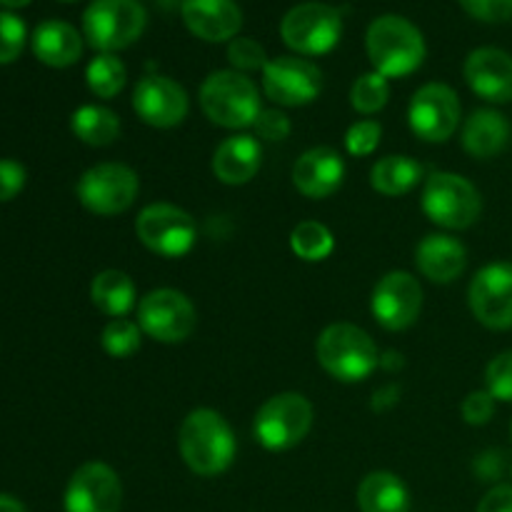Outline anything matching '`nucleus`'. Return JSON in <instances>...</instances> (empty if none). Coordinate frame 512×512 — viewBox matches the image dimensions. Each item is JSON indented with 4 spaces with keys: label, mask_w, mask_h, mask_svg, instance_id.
<instances>
[{
    "label": "nucleus",
    "mask_w": 512,
    "mask_h": 512,
    "mask_svg": "<svg viewBox=\"0 0 512 512\" xmlns=\"http://www.w3.org/2000/svg\"><path fill=\"white\" fill-rule=\"evenodd\" d=\"M423 178V165L410 155H385L370 168V185L385 198H400L410 193Z\"/></svg>",
    "instance_id": "obj_27"
},
{
    "label": "nucleus",
    "mask_w": 512,
    "mask_h": 512,
    "mask_svg": "<svg viewBox=\"0 0 512 512\" xmlns=\"http://www.w3.org/2000/svg\"><path fill=\"white\" fill-rule=\"evenodd\" d=\"M475 512H512V485H495V488H490Z\"/></svg>",
    "instance_id": "obj_41"
},
{
    "label": "nucleus",
    "mask_w": 512,
    "mask_h": 512,
    "mask_svg": "<svg viewBox=\"0 0 512 512\" xmlns=\"http://www.w3.org/2000/svg\"><path fill=\"white\" fill-rule=\"evenodd\" d=\"M475 320L490 330L512 328V265L490 263L475 273L468 288Z\"/></svg>",
    "instance_id": "obj_15"
},
{
    "label": "nucleus",
    "mask_w": 512,
    "mask_h": 512,
    "mask_svg": "<svg viewBox=\"0 0 512 512\" xmlns=\"http://www.w3.org/2000/svg\"><path fill=\"white\" fill-rule=\"evenodd\" d=\"M63 3H73V0H63Z\"/></svg>",
    "instance_id": "obj_44"
},
{
    "label": "nucleus",
    "mask_w": 512,
    "mask_h": 512,
    "mask_svg": "<svg viewBox=\"0 0 512 512\" xmlns=\"http://www.w3.org/2000/svg\"><path fill=\"white\" fill-rule=\"evenodd\" d=\"M140 343H143V330L128 318H113L100 333V345L110 358H130L138 353Z\"/></svg>",
    "instance_id": "obj_31"
},
{
    "label": "nucleus",
    "mask_w": 512,
    "mask_h": 512,
    "mask_svg": "<svg viewBox=\"0 0 512 512\" xmlns=\"http://www.w3.org/2000/svg\"><path fill=\"white\" fill-rule=\"evenodd\" d=\"M280 35L298 55H325L340 43L343 18L333 5L300 3L285 13Z\"/></svg>",
    "instance_id": "obj_10"
},
{
    "label": "nucleus",
    "mask_w": 512,
    "mask_h": 512,
    "mask_svg": "<svg viewBox=\"0 0 512 512\" xmlns=\"http://www.w3.org/2000/svg\"><path fill=\"white\" fill-rule=\"evenodd\" d=\"M138 325L148 338L175 345L193 335L195 325H198V313L185 293L173 288H158L150 290L138 303Z\"/></svg>",
    "instance_id": "obj_11"
},
{
    "label": "nucleus",
    "mask_w": 512,
    "mask_h": 512,
    "mask_svg": "<svg viewBox=\"0 0 512 512\" xmlns=\"http://www.w3.org/2000/svg\"><path fill=\"white\" fill-rule=\"evenodd\" d=\"M323 88L318 65L295 55H280L263 68V90L273 103L283 108H300L313 103Z\"/></svg>",
    "instance_id": "obj_13"
},
{
    "label": "nucleus",
    "mask_w": 512,
    "mask_h": 512,
    "mask_svg": "<svg viewBox=\"0 0 512 512\" xmlns=\"http://www.w3.org/2000/svg\"><path fill=\"white\" fill-rule=\"evenodd\" d=\"M65 512H120L123 485L110 465L85 463L70 478L63 498Z\"/></svg>",
    "instance_id": "obj_16"
},
{
    "label": "nucleus",
    "mask_w": 512,
    "mask_h": 512,
    "mask_svg": "<svg viewBox=\"0 0 512 512\" xmlns=\"http://www.w3.org/2000/svg\"><path fill=\"white\" fill-rule=\"evenodd\" d=\"M410 130L425 143H445L460 123V98L450 85L428 83L415 90L408 105Z\"/></svg>",
    "instance_id": "obj_12"
},
{
    "label": "nucleus",
    "mask_w": 512,
    "mask_h": 512,
    "mask_svg": "<svg viewBox=\"0 0 512 512\" xmlns=\"http://www.w3.org/2000/svg\"><path fill=\"white\" fill-rule=\"evenodd\" d=\"M228 60L238 73L263 70L268 65V53L253 38H233L228 45Z\"/></svg>",
    "instance_id": "obj_35"
},
{
    "label": "nucleus",
    "mask_w": 512,
    "mask_h": 512,
    "mask_svg": "<svg viewBox=\"0 0 512 512\" xmlns=\"http://www.w3.org/2000/svg\"><path fill=\"white\" fill-rule=\"evenodd\" d=\"M200 108L213 125L243 130L260 115V95L253 80L238 70H215L200 85Z\"/></svg>",
    "instance_id": "obj_4"
},
{
    "label": "nucleus",
    "mask_w": 512,
    "mask_h": 512,
    "mask_svg": "<svg viewBox=\"0 0 512 512\" xmlns=\"http://www.w3.org/2000/svg\"><path fill=\"white\" fill-rule=\"evenodd\" d=\"M370 310L385 330H393V333L408 330L423 310V288H420L418 278L405 270H393V273L383 275L373 288Z\"/></svg>",
    "instance_id": "obj_14"
},
{
    "label": "nucleus",
    "mask_w": 512,
    "mask_h": 512,
    "mask_svg": "<svg viewBox=\"0 0 512 512\" xmlns=\"http://www.w3.org/2000/svg\"><path fill=\"white\" fill-rule=\"evenodd\" d=\"M25 168L15 160H0V203L13 200L25 188Z\"/></svg>",
    "instance_id": "obj_40"
},
{
    "label": "nucleus",
    "mask_w": 512,
    "mask_h": 512,
    "mask_svg": "<svg viewBox=\"0 0 512 512\" xmlns=\"http://www.w3.org/2000/svg\"><path fill=\"white\" fill-rule=\"evenodd\" d=\"M343 180L345 160L340 158L338 150L325 145L305 150L293 165V185L310 200L330 198L343 185Z\"/></svg>",
    "instance_id": "obj_19"
},
{
    "label": "nucleus",
    "mask_w": 512,
    "mask_h": 512,
    "mask_svg": "<svg viewBox=\"0 0 512 512\" xmlns=\"http://www.w3.org/2000/svg\"><path fill=\"white\" fill-rule=\"evenodd\" d=\"M35 58L50 68H68L83 55V35L65 20H45L30 38Z\"/></svg>",
    "instance_id": "obj_23"
},
{
    "label": "nucleus",
    "mask_w": 512,
    "mask_h": 512,
    "mask_svg": "<svg viewBox=\"0 0 512 512\" xmlns=\"http://www.w3.org/2000/svg\"><path fill=\"white\" fill-rule=\"evenodd\" d=\"M90 300L110 320L125 318L135 308V283L123 270L108 268L90 283Z\"/></svg>",
    "instance_id": "obj_26"
},
{
    "label": "nucleus",
    "mask_w": 512,
    "mask_h": 512,
    "mask_svg": "<svg viewBox=\"0 0 512 512\" xmlns=\"http://www.w3.org/2000/svg\"><path fill=\"white\" fill-rule=\"evenodd\" d=\"M465 80L488 103L512 100V55L500 48H478L465 60Z\"/></svg>",
    "instance_id": "obj_18"
},
{
    "label": "nucleus",
    "mask_w": 512,
    "mask_h": 512,
    "mask_svg": "<svg viewBox=\"0 0 512 512\" xmlns=\"http://www.w3.org/2000/svg\"><path fill=\"white\" fill-rule=\"evenodd\" d=\"M178 448L185 465L200 478L225 473L235 460V435L228 420L210 408H195L183 418Z\"/></svg>",
    "instance_id": "obj_1"
},
{
    "label": "nucleus",
    "mask_w": 512,
    "mask_h": 512,
    "mask_svg": "<svg viewBox=\"0 0 512 512\" xmlns=\"http://www.w3.org/2000/svg\"><path fill=\"white\" fill-rule=\"evenodd\" d=\"M260 163H263V148L253 135H230L215 148L213 175L225 185H245L258 175Z\"/></svg>",
    "instance_id": "obj_22"
},
{
    "label": "nucleus",
    "mask_w": 512,
    "mask_h": 512,
    "mask_svg": "<svg viewBox=\"0 0 512 512\" xmlns=\"http://www.w3.org/2000/svg\"><path fill=\"white\" fill-rule=\"evenodd\" d=\"M318 363L340 383H360L378 368L380 355L375 340L353 323H333L315 343Z\"/></svg>",
    "instance_id": "obj_3"
},
{
    "label": "nucleus",
    "mask_w": 512,
    "mask_h": 512,
    "mask_svg": "<svg viewBox=\"0 0 512 512\" xmlns=\"http://www.w3.org/2000/svg\"><path fill=\"white\" fill-rule=\"evenodd\" d=\"M255 133L260 135L263 140H285L290 135V118L278 108H268V110H260L258 120H255Z\"/></svg>",
    "instance_id": "obj_39"
},
{
    "label": "nucleus",
    "mask_w": 512,
    "mask_h": 512,
    "mask_svg": "<svg viewBox=\"0 0 512 512\" xmlns=\"http://www.w3.org/2000/svg\"><path fill=\"white\" fill-rule=\"evenodd\" d=\"M313 428V405L300 393H278L255 413V438L265 450L283 453L303 443Z\"/></svg>",
    "instance_id": "obj_6"
},
{
    "label": "nucleus",
    "mask_w": 512,
    "mask_h": 512,
    "mask_svg": "<svg viewBox=\"0 0 512 512\" xmlns=\"http://www.w3.org/2000/svg\"><path fill=\"white\" fill-rule=\"evenodd\" d=\"M360 512H410V490L388 470L365 475L358 485Z\"/></svg>",
    "instance_id": "obj_25"
},
{
    "label": "nucleus",
    "mask_w": 512,
    "mask_h": 512,
    "mask_svg": "<svg viewBox=\"0 0 512 512\" xmlns=\"http://www.w3.org/2000/svg\"><path fill=\"white\" fill-rule=\"evenodd\" d=\"M135 233L150 253L163 258H183L198 238L193 215L173 203L145 205L135 218Z\"/></svg>",
    "instance_id": "obj_9"
},
{
    "label": "nucleus",
    "mask_w": 512,
    "mask_h": 512,
    "mask_svg": "<svg viewBox=\"0 0 512 512\" xmlns=\"http://www.w3.org/2000/svg\"><path fill=\"white\" fill-rule=\"evenodd\" d=\"M465 13L483 23H505L512 18V0H458Z\"/></svg>",
    "instance_id": "obj_38"
},
{
    "label": "nucleus",
    "mask_w": 512,
    "mask_h": 512,
    "mask_svg": "<svg viewBox=\"0 0 512 512\" xmlns=\"http://www.w3.org/2000/svg\"><path fill=\"white\" fill-rule=\"evenodd\" d=\"M148 13L138 0H93L83 13V33L100 53L125 50L143 35Z\"/></svg>",
    "instance_id": "obj_5"
},
{
    "label": "nucleus",
    "mask_w": 512,
    "mask_h": 512,
    "mask_svg": "<svg viewBox=\"0 0 512 512\" xmlns=\"http://www.w3.org/2000/svg\"><path fill=\"white\" fill-rule=\"evenodd\" d=\"M85 80H88L90 93L110 100L125 88V83H128V70H125V63L118 55L100 53L90 60L88 70H85Z\"/></svg>",
    "instance_id": "obj_30"
},
{
    "label": "nucleus",
    "mask_w": 512,
    "mask_h": 512,
    "mask_svg": "<svg viewBox=\"0 0 512 512\" xmlns=\"http://www.w3.org/2000/svg\"><path fill=\"white\" fill-rule=\"evenodd\" d=\"M365 48L375 73L385 78H405L425 60V38L403 15H380L370 23Z\"/></svg>",
    "instance_id": "obj_2"
},
{
    "label": "nucleus",
    "mask_w": 512,
    "mask_h": 512,
    "mask_svg": "<svg viewBox=\"0 0 512 512\" xmlns=\"http://www.w3.org/2000/svg\"><path fill=\"white\" fill-rule=\"evenodd\" d=\"M423 210L430 223L445 230H465L478 223L483 200L478 188L458 173L430 175L423 188Z\"/></svg>",
    "instance_id": "obj_7"
},
{
    "label": "nucleus",
    "mask_w": 512,
    "mask_h": 512,
    "mask_svg": "<svg viewBox=\"0 0 512 512\" xmlns=\"http://www.w3.org/2000/svg\"><path fill=\"white\" fill-rule=\"evenodd\" d=\"M415 265L430 283L448 285L468 268V250L453 235L430 233L415 248Z\"/></svg>",
    "instance_id": "obj_21"
},
{
    "label": "nucleus",
    "mask_w": 512,
    "mask_h": 512,
    "mask_svg": "<svg viewBox=\"0 0 512 512\" xmlns=\"http://www.w3.org/2000/svg\"><path fill=\"white\" fill-rule=\"evenodd\" d=\"M30 0H0V5L3 8H23V5H28Z\"/></svg>",
    "instance_id": "obj_43"
},
{
    "label": "nucleus",
    "mask_w": 512,
    "mask_h": 512,
    "mask_svg": "<svg viewBox=\"0 0 512 512\" xmlns=\"http://www.w3.org/2000/svg\"><path fill=\"white\" fill-rule=\"evenodd\" d=\"M70 130L80 143L105 148L118 140L120 120L113 110L103 108V105H80L70 118Z\"/></svg>",
    "instance_id": "obj_28"
},
{
    "label": "nucleus",
    "mask_w": 512,
    "mask_h": 512,
    "mask_svg": "<svg viewBox=\"0 0 512 512\" xmlns=\"http://www.w3.org/2000/svg\"><path fill=\"white\" fill-rule=\"evenodd\" d=\"M380 138H383V128L378 120H358L345 133V150L355 158H365L378 150Z\"/></svg>",
    "instance_id": "obj_36"
},
{
    "label": "nucleus",
    "mask_w": 512,
    "mask_h": 512,
    "mask_svg": "<svg viewBox=\"0 0 512 512\" xmlns=\"http://www.w3.org/2000/svg\"><path fill=\"white\" fill-rule=\"evenodd\" d=\"M25 38H28V30H25L23 18L10 10H0V65L13 63L23 53Z\"/></svg>",
    "instance_id": "obj_33"
},
{
    "label": "nucleus",
    "mask_w": 512,
    "mask_h": 512,
    "mask_svg": "<svg viewBox=\"0 0 512 512\" xmlns=\"http://www.w3.org/2000/svg\"><path fill=\"white\" fill-rule=\"evenodd\" d=\"M290 250L305 263H320L335 250V238L328 225L318 220H303L290 233Z\"/></svg>",
    "instance_id": "obj_29"
},
{
    "label": "nucleus",
    "mask_w": 512,
    "mask_h": 512,
    "mask_svg": "<svg viewBox=\"0 0 512 512\" xmlns=\"http://www.w3.org/2000/svg\"><path fill=\"white\" fill-rule=\"evenodd\" d=\"M0 512H25V508L20 500L10 498V495H0Z\"/></svg>",
    "instance_id": "obj_42"
},
{
    "label": "nucleus",
    "mask_w": 512,
    "mask_h": 512,
    "mask_svg": "<svg viewBox=\"0 0 512 512\" xmlns=\"http://www.w3.org/2000/svg\"><path fill=\"white\" fill-rule=\"evenodd\" d=\"M512 128L503 113L493 108H480L465 120L463 125V148L465 153L478 160L495 158L503 153L510 143Z\"/></svg>",
    "instance_id": "obj_24"
},
{
    "label": "nucleus",
    "mask_w": 512,
    "mask_h": 512,
    "mask_svg": "<svg viewBox=\"0 0 512 512\" xmlns=\"http://www.w3.org/2000/svg\"><path fill=\"white\" fill-rule=\"evenodd\" d=\"M133 110L153 128H175L188 118L190 100L180 83L165 75H145L133 90Z\"/></svg>",
    "instance_id": "obj_17"
},
{
    "label": "nucleus",
    "mask_w": 512,
    "mask_h": 512,
    "mask_svg": "<svg viewBox=\"0 0 512 512\" xmlns=\"http://www.w3.org/2000/svg\"><path fill=\"white\" fill-rule=\"evenodd\" d=\"M180 13L190 33L208 43L233 40L243 25V10L235 0H183Z\"/></svg>",
    "instance_id": "obj_20"
},
{
    "label": "nucleus",
    "mask_w": 512,
    "mask_h": 512,
    "mask_svg": "<svg viewBox=\"0 0 512 512\" xmlns=\"http://www.w3.org/2000/svg\"><path fill=\"white\" fill-rule=\"evenodd\" d=\"M485 390L495 400L512 403V350L495 355L485 368Z\"/></svg>",
    "instance_id": "obj_34"
},
{
    "label": "nucleus",
    "mask_w": 512,
    "mask_h": 512,
    "mask_svg": "<svg viewBox=\"0 0 512 512\" xmlns=\"http://www.w3.org/2000/svg\"><path fill=\"white\" fill-rule=\"evenodd\" d=\"M80 205L93 215H120L135 203L140 193V180L133 168L123 163H98L85 170L78 180Z\"/></svg>",
    "instance_id": "obj_8"
},
{
    "label": "nucleus",
    "mask_w": 512,
    "mask_h": 512,
    "mask_svg": "<svg viewBox=\"0 0 512 512\" xmlns=\"http://www.w3.org/2000/svg\"><path fill=\"white\" fill-rule=\"evenodd\" d=\"M390 100V83L380 73H365L350 88V105L363 115H375L388 105Z\"/></svg>",
    "instance_id": "obj_32"
},
{
    "label": "nucleus",
    "mask_w": 512,
    "mask_h": 512,
    "mask_svg": "<svg viewBox=\"0 0 512 512\" xmlns=\"http://www.w3.org/2000/svg\"><path fill=\"white\" fill-rule=\"evenodd\" d=\"M495 403H498V400H495L488 390H473V393H468V398L463 400V405H460V413H463L465 423L478 428V425H488L490 420H493Z\"/></svg>",
    "instance_id": "obj_37"
},
{
    "label": "nucleus",
    "mask_w": 512,
    "mask_h": 512,
    "mask_svg": "<svg viewBox=\"0 0 512 512\" xmlns=\"http://www.w3.org/2000/svg\"><path fill=\"white\" fill-rule=\"evenodd\" d=\"M510 438H512V423H510Z\"/></svg>",
    "instance_id": "obj_45"
}]
</instances>
